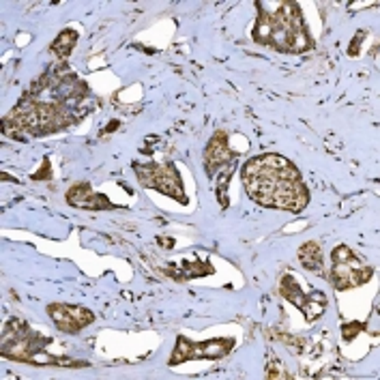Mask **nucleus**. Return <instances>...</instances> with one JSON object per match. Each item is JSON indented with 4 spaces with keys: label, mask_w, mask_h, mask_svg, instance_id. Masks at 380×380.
Masks as SVG:
<instances>
[{
    "label": "nucleus",
    "mask_w": 380,
    "mask_h": 380,
    "mask_svg": "<svg viewBox=\"0 0 380 380\" xmlns=\"http://www.w3.org/2000/svg\"><path fill=\"white\" fill-rule=\"evenodd\" d=\"M243 183L247 196L260 206L299 213L309 202V194L301 183L299 170L286 157L275 153L251 157L243 166Z\"/></svg>",
    "instance_id": "1"
},
{
    "label": "nucleus",
    "mask_w": 380,
    "mask_h": 380,
    "mask_svg": "<svg viewBox=\"0 0 380 380\" xmlns=\"http://www.w3.org/2000/svg\"><path fill=\"white\" fill-rule=\"evenodd\" d=\"M48 339H41L31 326L22 320H9L3 333V354L18 361H39L44 356V346Z\"/></svg>",
    "instance_id": "3"
},
{
    "label": "nucleus",
    "mask_w": 380,
    "mask_h": 380,
    "mask_svg": "<svg viewBox=\"0 0 380 380\" xmlns=\"http://www.w3.org/2000/svg\"><path fill=\"white\" fill-rule=\"evenodd\" d=\"M232 153L228 149V136L224 131H217L213 136V140L209 142L206 151H204V170L209 176H215V172L226 166V161H232Z\"/></svg>",
    "instance_id": "8"
},
{
    "label": "nucleus",
    "mask_w": 380,
    "mask_h": 380,
    "mask_svg": "<svg viewBox=\"0 0 380 380\" xmlns=\"http://www.w3.org/2000/svg\"><path fill=\"white\" fill-rule=\"evenodd\" d=\"M361 329H363V324H361V322H352V324L344 326V337H346V339H352V337H354Z\"/></svg>",
    "instance_id": "15"
},
{
    "label": "nucleus",
    "mask_w": 380,
    "mask_h": 380,
    "mask_svg": "<svg viewBox=\"0 0 380 380\" xmlns=\"http://www.w3.org/2000/svg\"><path fill=\"white\" fill-rule=\"evenodd\" d=\"M230 350H232V339L217 337V339L194 344V341H189L187 337L181 335L176 339V348L170 356V365H179V363L189 361V359H219V356L228 354Z\"/></svg>",
    "instance_id": "6"
},
{
    "label": "nucleus",
    "mask_w": 380,
    "mask_h": 380,
    "mask_svg": "<svg viewBox=\"0 0 380 380\" xmlns=\"http://www.w3.org/2000/svg\"><path fill=\"white\" fill-rule=\"evenodd\" d=\"M254 39L279 52H305L314 46L303 26L301 11L294 3H279L277 7H266L258 3Z\"/></svg>",
    "instance_id": "2"
},
{
    "label": "nucleus",
    "mask_w": 380,
    "mask_h": 380,
    "mask_svg": "<svg viewBox=\"0 0 380 380\" xmlns=\"http://www.w3.org/2000/svg\"><path fill=\"white\" fill-rule=\"evenodd\" d=\"M299 262L303 269L311 271V273H318V275H324V260H322V249L318 243H305L301 249H299Z\"/></svg>",
    "instance_id": "10"
},
{
    "label": "nucleus",
    "mask_w": 380,
    "mask_h": 380,
    "mask_svg": "<svg viewBox=\"0 0 380 380\" xmlns=\"http://www.w3.org/2000/svg\"><path fill=\"white\" fill-rule=\"evenodd\" d=\"M50 159H44V168L41 170H37L35 174H33V179H37V181H44V179H48L50 174Z\"/></svg>",
    "instance_id": "16"
},
{
    "label": "nucleus",
    "mask_w": 380,
    "mask_h": 380,
    "mask_svg": "<svg viewBox=\"0 0 380 380\" xmlns=\"http://www.w3.org/2000/svg\"><path fill=\"white\" fill-rule=\"evenodd\" d=\"M326 305H329V299L324 296V292L314 290V292H309V299H307V303L301 307V311L305 314L307 320H318V318L324 314Z\"/></svg>",
    "instance_id": "12"
},
{
    "label": "nucleus",
    "mask_w": 380,
    "mask_h": 380,
    "mask_svg": "<svg viewBox=\"0 0 380 380\" xmlns=\"http://www.w3.org/2000/svg\"><path fill=\"white\" fill-rule=\"evenodd\" d=\"M365 37V33L363 31H359L356 33V39H354V44L350 46V56H356V48H359V44H361V39Z\"/></svg>",
    "instance_id": "18"
},
{
    "label": "nucleus",
    "mask_w": 380,
    "mask_h": 380,
    "mask_svg": "<svg viewBox=\"0 0 380 380\" xmlns=\"http://www.w3.org/2000/svg\"><path fill=\"white\" fill-rule=\"evenodd\" d=\"M371 277V269L367 264H363L361 258H356L350 247L346 245H337L331 251V271H329V279L337 290H348V288H356L361 284H365Z\"/></svg>",
    "instance_id": "4"
},
{
    "label": "nucleus",
    "mask_w": 380,
    "mask_h": 380,
    "mask_svg": "<svg viewBox=\"0 0 380 380\" xmlns=\"http://www.w3.org/2000/svg\"><path fill=\"white\" fill-rule=\"evenodd\" d=\"M279 292H281V296H284V299H288V301H290V303H294L296 307H303V305L307 303V299H309V292H307V294H303V292H301V288H299V281H296L292 275H284V277H281Z\"/></svg>",
    "instance_id": "11"
},
{
    "label": "nucleus",
    "mask_w": 380,
    "mask_h": 380,
    "mask_svg": "<svg viewBox=\"0 0 380 380\" xmlns=\"http://www.w3.org/2000/svg\"><path fill=\"white\" fill-rule=\"evenodd\" d=\"M48 314L54 320V324L65 333H80L86 324H91L95 320V314L91 309L78 307V305H67V303L50 305Z\"/></svg>",
    "instance_id": "7"
},
{
    "label": "nucleus",
    "mask_w": 380,
    "mask_h": 380,
    "mask_svg": "<svg viewBox=\"0 0 380 380\" xmlns=\"http://www.w3.org/2000/svg\"><path fill=\"white\" fill-rule=\"evenodd\" d=\"M206 273H213V266L206 262H185L183 264V273L179 279H187V277H202Z\"/></svg>",
    "instance_id": "14"
},
{
    "label": "nucleus",
    "mask_w": 380,
    "mask_h": 380,
    "mask_svg": "<svg viewBox=\"0 0 380 380\" xmlns=\"http://www.w3.org/2000/svg\"><path fill=\"white\" fill-rule=\"evenodd\" d=\"M67 202L78 206V209H91V211H101V209H114V204L101 196V194H95L91 189V185L86 183H78L69 189L67 194Z\"/></svg>",
    "instance_id": "9"
},
{
    "label": "nucleus",
    "mask_w": 380,
    "mask_h": 380,
    "mask_svg": "<svg viewBox=\"0 0 380 380\" xmlns=\"http://www.w3.org/2000/svg\"><path fill=\"white\" fill-rule=\"evenodd\" d=\"M76 41H78L76 31H63V33L56 37V41L52 44V52H54L56 56L65 59V56H69V54H71V50H74V46H76Z\"/></svg>",
    "instance_id": "13"
},
{
    "label": "nucleus",
    "mask_w": 380,
    "mask_h": 380,
    "mask_svg": "<svg viewBox=\"0 0 380 380\" xmlns=\"http://www.w3.org/2000/svg\"><path fill=\"white\" fill-rule=\"evenodd\" d=\"M114 129H119V121H112V125L106 129V134H110V131H114Z\"/></svg>",
    "instance_id": "19"
},
{
    "label": "nucleus",
    "mask_w": 380,
    "mask_h": 380,
    "mask_svg": "<svg viewBox=\"0 0 380 380\" xmlns=\"http://www.w3.org/2000/svg\"><path fill=\"white\" fill-rule=\"evenodd\" d=\"M138 170V179L151 187V189H157L170 198H176L179 202H187V196L183 194V183H181V176L176 172V168L172 164H164V166H157V164H146V166H136Z\"/></svg>",
    "instance_id": "5"
},
{
    "label": "nucleus",
    "mask_w": 380,
    "mask_h": 380,
    "mask_svg": "<svg viewBox=\"0 0 380 380\" xmlns=\"http://www.w3.org/2000/svg\"><path fill=\"white\" fill-rule=\"evenodd\" d=\"M275 374L288 376V374H286V371L281 369V361H273V363H271V367H269V371H266V376H269V378H273Z\"/></svg>",
    "instance_id": "17"
}]
</instances>
